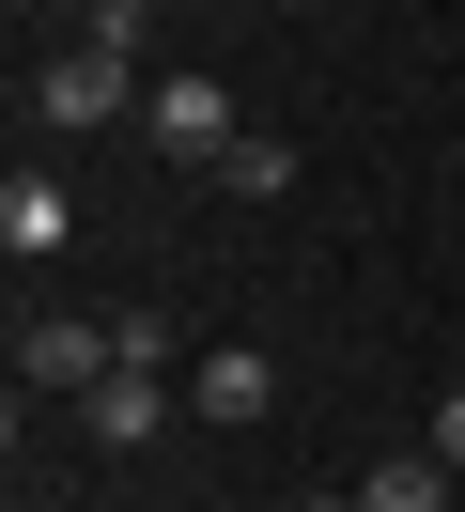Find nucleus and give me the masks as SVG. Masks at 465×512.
I'll use <instances>...</instances> for the list:
<instances>
[{
	"label": "nucleus",
	"instance_id": "nucleus-1",
	"mask_svg": "<svg viewBox=\"0 0 465 512\" xmlns=\"http://www.w3.org/2000/svg\"><path fill=\"white\" fill-rule=\"evenodd\" d=\"M31 109H47L62 140H78V125H124V109H140V63H109V47H47V63H31Z\"/></svg>",
	"mask_w": 465,
	"mask_h": 512
},
{
	"label": "nucleus",
	"instance_id": "nucleus-2",
	"mask_svg": "<svg viewBox=\"0 0 465 512\" xmlns=\"http://www.w3.org/2000/svg\"><path fill=\"white\" fill-rule=\"evenodd\" d=\"M140 140L186 156V171H217V156H233V94H217V78H155V94H140Z\"/></svg>",
	"mask_w": 465,
	"mask_h": 512
},
{
	"label": "nucleus",
	"instance_id": "nucleus-3",
	"mask_svg": "<svg viewBox=\"0 0 465 512\" xmlns=\"http://www.w3.org/2000/svg\"><path fill=\"white\" fill-rule=\"evenodd\" d=\"M109 373H124L109 326H78V311H31V326H16V388H78V404H93Z\"/></svg>",
	"mask_w": 465,
	"mask_h": 512
},
{
	"label": "nucleus",
	"instance_id": "nucleus-4",
	"mask_svg": "<svg viewBox=\"0 0 465 512\" xmlns=\"http://www.w3.org/2000/svg\"><path fill=\"white\" fill-rule=\"evenodd\" d=\"M186 404H202V419H233V435H248V419L279 404V373H264V342H202V357H186Z\"/></svg>",
	"mask_w": 465,
	"mask_h": 512
},
{
	"label": "nucleus",
	"instance_id": "nucleus-5",
	"mask_svg": "<svg viewBox=\"0 0 465 512\" xmlns=\"http://www.w3.org/2000/svg\"><path fill=\"white\" fill-rule=\"evenodd\" d=\"M171 404H186L171 373H109V388L78 404V435H93V450H155V419H171Z\"/></svg>",
	"mask_w": 465,
	"mask_h": 512
},
{
	"label": "nucleus",
	"instance_id": "nucleus-6",
	"mask_svg": "<svg viewBox=\"0 0 465 512\" xmlns=\"http://www.w3.org/2000/svg\"><path fill=\"white\" fill-rule=\"evenodd\" d=\"M62 233H78V202H62V171H16V187H0V249H16V264H47Z\"/></svg>",
	"mask_w": 465,
	"mask_h": 512
},
{
	"label": "nucleus",
	"instance_id": "nucleus-7",
	"mask_svg": "<svg viewBox=\"0 0 465 512\" xmlns=\"http://www.w3.org/2000/svg\"><path fill=\"white\" fill-rule=\"evenodd\" d=\"M450 497H465V481L434 466V450H388V466L357 481V512H450Z\"/></svg>",
	"mask_w": 465,
	"mask_h": 512
},
{
	"label": "nucleus",
	"instance_id": "nucleus-8",
	"mask_svg": "<svg viewBox=\"0 0 465 512\" xmlns=\"http://www.w3.org/2000/svg\"><path fill=\"white\" fill-rule=\"evenodd\" d=\"M217 187H233V202H279V187H295V140H233V156H217Z\"/></svg>",
	"mask_w": 465,
	"mask_h": 512
},
{
	"label": "nucleus",
	"instance_id": "nucleus-9",
	"mask_svg": "<svg viewBox=\"0 0 465 512\" xmlns=\"http://www.w3.org/2000/svg\"><path fill=\"white\" fill-rule=\"evenodd\" d=\"M140 32H155V0H78V47H109V63H140Z\"/></svg>",
	"mask_w": 465,
	"mask_h": 512
},
{
	"label": "nucleus",
	"instance_id": "nucleus-10",
	"mask_svg": "<svg viewBox=\"0 0 465 512\" xmlns=\"http://www.w3.org/2000/svg\"><path fill=\"white\" fill-rule=\"evenodd\" d=\"M419 450H434V466L465 481V388H434V435H419Z\"/></svg>",
	"mask_w": 465,
	"mask_h": 512
},
{
	"label": "nucleus",
	"instance_id": "nucleus-11",
	"mask_svg": "<svg viewBox=\"0 0 465 512\" xmlns=\"http://www.w3.org/2000/svg\"><path fill=\"white\" fill-rule=\"evenodd\" d=\"M295 512H357V497H295Z\"/></svg>",
	"mask_w": 465,
	"mask_h": 512
},
{
	"label": "nucleus",
	"instance_id": "nucleus-12",
	"mask_svg": "<svg viewBox=\"0 0 465 512\" xmlns=\"http://www.w3.org/2000/svg\"><path fill=\"white\" fill-rule=\"evenodd\" d=\"M31 512H47V497H31Z\"/></svg>",
	"mask_w": 465,
	"mask_h": 512
},
{
	"label": "nucleus",
	"instance_id": "nucleus-13",
	"mask_svg": "<svg viewBox=\"0 0 465 512\" xmlns=\"http://www.w3.org/2000/svg\"><path fill=\"white\" fill-rule=\"evenodd\" d=\"M450 156H465V140H450Z\"/></svg>",
	"mask_w": 465,
	"mask_h": 512
}]
</instances>
